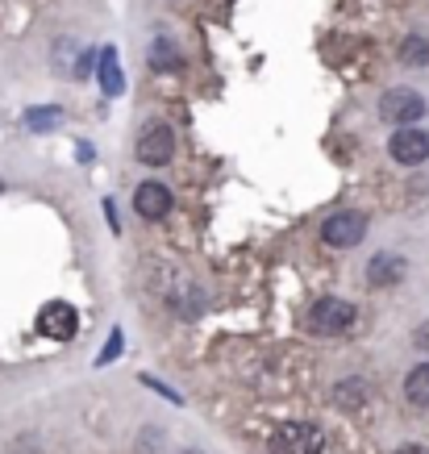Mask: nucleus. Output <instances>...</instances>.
Here are the masks:
<instances>
[{"label":"nucleus","instance_id":"1","mask_svg":"<svg viewBox=\"0 0 429 454\" xmlns=\"http://www.w3.org/2000/svg\"><path fill=\"white\" fill-rule=\"evenodd\" d=\"M271 454H325V434L313 421H288L271 434Z\"/></svg>","mask_w":429,"mask_h":454},{"label":"nucleus","instance_id":"2","mask_svg":"<svg viewBox=\"0 0 429 454\" xmlns=\"http://www.w3.org/2000/svg\"><path fill=\"white\" fill-rule=\"evenodd\" d=\"M350 325H355V304L342 301V296H321V301L308 309V330L321 333V338L347 333Z\"/></svg>","mask_w":429,"mask_h":454},{"label":"nucleus","instance_id":"3","mask_svg":"<svg viewBox=\"0 0 429 454\" xmlns=\"http://www.w3.org/2000/svg\"><path fill=\"white\" fill-rule=\"evenodd\" d=\"M321 238H325V247H338V250L359 247L363 238H367V213H359V208L333 213V217H325V225H321Z\"/></svg>","mask_w":429,"mask_h":454},{"label":"nucleus","instance_id":"4","mask_svg":"<svg viewBox=\"0 0 429 454\" xmlns=\"http://www.w3.org/2000/svg\"><path fill=\"white\" fill-rule=\"evenodd\" d=\"M379 117L392 125H413L425 117V97L413 88H392L388 97L379 100Z\"/></svg>","mask_w":429,"mask_h":454},{"label":"nucleus","instance_id":"5","mask_svg":"<svg viewBox=\"0 0 429 454\" xmlns=\"http://www.w3.org/2000/svg\"><path fill=\"white\" fill-rule=\"evenodd\" d=\"M388 151H392V159H396V163H404V167L425 163V159H429V134H425V129H413V125H401V129L392 134Z\"/></svg>","mask_w":429,"mask_h":454},{"label":"nucleus","instance_id":"6","mask_svg":"<svg viewBox=\"0 0 429 454\" xmlns=\"http://www.w3.org/2000/svg\"><path fill=\"white\" fill-rule=\"evenodd\" d=\"M176 154V134L167 125H151L146 134L138 138V163L146 167H167Z\"/></svg>","mask_w":429,"mask_h":454},{"label":"nucleus","instance_id":"7","mask_svg":"<svg viewBox=\"0 0 429 454\" xmlns=\"http://www.w3.org/2000/svg\"><path fill=\"white\" fill-rule=\"evenodd\" d=\"M38 330L46 333V338H58V342H63V338H71V333L80 330V313L63 301H51L38 313Z\"/></svg>","mask_w":429,"mask_h":454},{"label":"nucleus","instance_id":"8","mask_svg":"<svg viewBox=\"0 0 429 454\" xmlns=\"http://www.w3.org/2000/svg\"><path fill=\"white\" fill-rule=\"evenodd\" d=\"M134 213L146 221H163L171 213V192H167L163 184H142L138 192H134Z\"/></svg>","mask_w":429,"mask_h":454},{"label":"nucleus","instance_id":"9","mask_svg":"<svg viewBox=\"0 0 429 454\" xmlns=\"http://www.w3.org/2000/svg\"><path fill=\"white\" fill-rule=\"evenodd\" d=\"M401 276H404V262L396 259V254H375L371 267H367V279H371L375 288H388V284H396Z\"/></svg>","mask_w":429,"mask_h":454},{"label":"nucleus","instance_id":"10","mask_svg":"<svg viewBox=\"0 0 429 454\" xmlns=\"http://www.w3.org/2000/svg\"><path fill=\"white\" fill-rule=\"evenodd\" d=\"M404 396L413 400V404H421V409H429V363H421V367L409 372V380H404Z\"/></svg>","mask_w":429,"mask_h":454},{"label":"nucleus","instance_id":"11","mask_svg":"<svg viewBox=\"0 0 429 454\" xmlns=\"http://www.w3.org/2000/svg\"><path fill=\"white\" fill-rule=\"evenodd\" d=\"M401 63L404 67H425L429 63V38L425 34H409L401 42Z\"/></svg>","mask_w":429,"mask_h":454},{"label":"nucleus","instance_id":"12","mask_svg":"<svg viewBox=\"0 0 429 454\" xmlns=\"http://www.w3.org/2000/svg\"><path fill=\"white\" fill-rule=\"evenodd\" d=\"M151 67L154 71H176L180 67V55H176V46L167 38H154V46H151Z\"/></svg>","mask_w":429,"mask_h":454},{"label":"nucleus","instance_id":"13","mask_svg":"<svg viewBox=\"0 0 429 454\" xmlns=\"http://www.w3.org/2000/svg\"><path fill=\"white\" fill-rule=\"evenodd\" d=\"M100 83H105V92L109 97H117L121 92V75H117V63H113V51L105 55V63H100Z\"/></svg>","mask_w":429,"mask_h":454},{"label":"nucleus","instance_id":"14","mask_svg":"<svg viewBox=\"0 0 429 454\" xmlns=\"http://www.w3.org/2000/svg\"><path fill=\"white\" fill-rule=\"evenodd\" d=\"M363 392H367V384H363V380H350V384H338V404H355V409H359L363 400Z\"/></svg>","mask_w":429,"mask_h":454},{"label":"nucleus","instance_id":"15","mask_svg":"<svg viewBox=\"0 0 429 454\" xmlns=\"http://www.w3.org/2000/svg\"><path fill=\"white\" fill-rule=\"evenodd\" d=\"M396 454H429V450H425V446H401Z\"/></svg>","mask_w":429,"mask_h":454}]
</instances>
